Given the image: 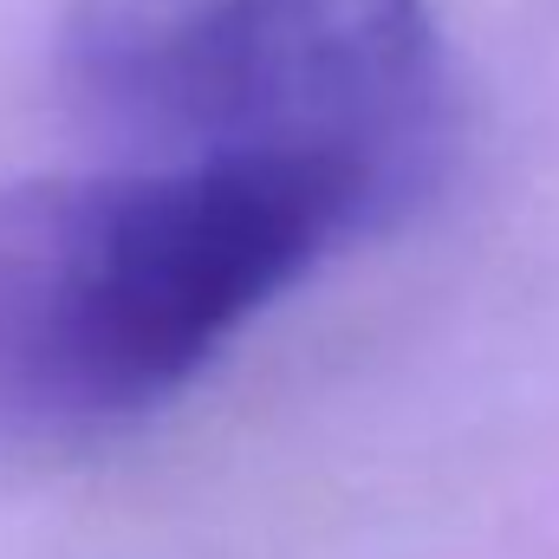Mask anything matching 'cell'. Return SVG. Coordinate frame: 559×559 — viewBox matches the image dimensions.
<instances>
[{
    "mask_svg": "<svg viewBox=\"0 0 559 559\" xmlns=\"http://www.w3.org/2000/svg\"><path fill=\"white\" fill-rule=\"evenodd\" d=\"M384 209L319 163L150 156L0 189V436H92L176 397Z\"/></svg>",
    "mask_w": 559,
    "mask_h": 559,
    "instance_id": "obj_1",
    "label": "cell"
},
{
    "mask_svg": "<svg viewBox=\"0 0 559 559\" xmlns=\"http://www.w3.org/2000/svg\"><path fill=\"white\" fill-rule=\"evenodd\" d=\"M66 98L143 156L319 163L384 222L449 138V59L429 0H72Z\"/></svg>",
    "mask_w": 559,
    "mask_h": 559,
    "instance_id": "obj_2",
    "label": "cell"
}]
</instances>
